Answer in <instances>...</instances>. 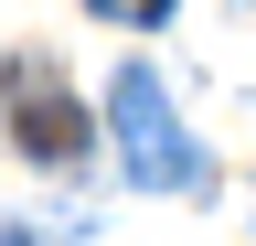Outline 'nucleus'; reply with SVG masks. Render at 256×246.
<instances>
[{
  "label": "nucleus",
  "instance_id": "nucleus-1",
  "mask_svg": "<svg viewBox=\"0 0 256 246\" xmlns=\"http://www.w3.org/2000/svg\"><path fill=\"white\" fill-rule=\"evenodd\" d=\"M107 129H118V161H128L139 193H192V182H203V150L182 139V118H171V97H160L150 65H118V86H107Z\"/></svg>",
  "mask_w": 256,
  "mask_h": 246
},
{
  "label": "nucleus",
  "instance_id": "nucleus-2",
  "mask_svg": "<svg viewBox=\"0 0 256 246\" xmlns=\"http://www.w3.org/2000/svg\"><path fill=\"white\" fill-rule=\"evenodd\" d=\"M0 97H11V139L32 150V161H75V150H86V107L64 97L54 65H11Z\"/></svg>",
  "mask_w": 256,
  "mask_h": 246
},
{
  "label": "nucleus",
  "instance_id": "nucleus-3",
  "mask_svg": "<svg viewBox=\"0 0 256 246\" xmlns=\"http://www.w3.org/2000/svg\"><path fill=\"white\" fill-rule=\"evenodd\" d=\"M96 22H171V0H86Z\"/></svg>",
  "mask_w": 256,
  "mask_h": 246
},
{
  "label": "nucleus",
  "instance_id": "nucleus-4",
  "mask_svg": "<svg viewBox=\"0 0 256 246\" xmlns=\"http://www.w3.org/2000/svg\"><path fill=\"white\" fill-rule=\"evenodd\" d=\"M0 246H32V235H0Z\"/></svg>",
  "mask_w": 256,
  "mask_h": 246
}]
</instances>
